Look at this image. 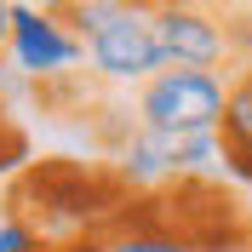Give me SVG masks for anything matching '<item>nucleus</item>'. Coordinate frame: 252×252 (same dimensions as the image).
I'll return each instance as SVG.
<instances>
[{
	"mask_svg": "<svg viewBox=\"0 0 252 252\" xmlns=\"http://www.w3.org/2000/svg\"><path fill=\"white\" fill-rule=\"evenodd\" d=\"M6 212L34 229V241H103L115 235L121 212L132 206V189L115 178V166H80L69 155L29 160L6 189Z\"/></svg>",
	"mask_w": 252,
	"mask_h": 252,
	"instance_id": "obj_1",
	"label": "nucleus"
},
{
	"mask_svg": "<svg viewBox=\"0 0 252 252\" xmlns=\"http://www.w3.org/2000/svg\"><path fill=\"white\" fill-rule=\"evenodd\" d=\"M52 12L69 17V29L86 46V69L97 86H126L138 92L149 75L166 69L155 40V12H132V6H92V0H52Z\"/></svg>",
	"mask_w": 252,
	"mask_h": 252,
	"instance_id": "obj_2",
	"label": "nucleus"
},
{
	"mask_svg": "<svg viewBox=\"0 0 252 252\" xmlns=\"http://www.w3.org/2000/svg\"><path fill=\"white\" fill-rule=\"evenodd\" d=\"M223 92L229 75L223 69H178L166 63L132 92V121L166 138H195V132H218L223 121Z\"/></svg>",
	"mask_w": 252,
	"mask_h": 252,
	"instance_id": "obj_3",
	"label": "nucleus"
},
{
	"mask_svg": "<svg viewBox=\"0 0 252 252\" xmlns=\"http://www.w3.org/2000/svg\"><path fill=\"white\" fill-rule=\"evenodd\" d=\"M155 40H160V58L178 63V69H229V63H241L229 17L206 0H160Z\"/></svg>",
	"mask_w": 252,
	"mask_h": 252,
	"instance_id": "obj_4",
	"label": "nucleus"
},
{
	"mask_svg": "<svg viewBox=\"0 0 252 252\" xmlns=\"http://www.w3.org/2000/svg\"><path fill=\"white\" fill-rule=\"evenodd\" d=\"M6 63H12L29 86H52V80L80 75L86 46H80V34L69 29L63 12H52V6H17V12H12V46H6Z\"/></svg>",
	"mask_w": 252,
	"mask_h": 252,
	"instance_id": "obj_5",
	"label": "nucleus"
},
{
	"mask_svg": "<svg viewBox=\"0 0 252 252\" xmlns=\"http://www.w3.org/2000/svg\"><path fill=\"white\" fill-rule=\"evenodd\" d=\"M218 143H223V172L235 184H252V58H241L235 75H229Z\"/></svg>",
	"mask_w": 252,
	"mask_h": 252,
	"instance_id": "obj_6",
	"label": "nucleus"
},
{
	"mask_svg": "<svg viewBox=\"0 0 252 252\" xmlns=\"http://www.w3.org/2000/svg\"><path fill=\"white\" fill-rule=\"evenodd\" d=\"M103 252H206V247H195L166 223H121L115 235H103Z\"/></svg>",
	"mask_w": 252,
	"mask_h": 252,
	"instance_id": "obj_7",
	"label": "nucleus"
},
{
	"mask_svg": "<svg viewBox=\"0 0 252 252\" xmlns=\"http://www.w3.org/2000/svg\"><path fill=\"white\" fill-rule=\"evenodd\" d=\"M23 155H29V143H23V132L0 121V172H23V166H29Z\"/></svg>",
	"mask_w": 252,
	"mask_h": 252,
	"instance_id": "obj_8",
	"label": "nucleus"
},
{
	"mask_svg": "<svg viewBox=\"0 0 252 252\" xmlns=\"http://www.w3.org/2000/svg\"><path fill=\"white\" fill-rule=\"evenodd\" d=\"M34 241V229L23 218H12V212H6V206H0V252H23Z\"/></svg>",
	"mask_w": 252,
	"mask_h": 252,
	"instance_id": "obj_9",
	"label": "nucleus"
},
{
	"mask_svg": "<svg viewBox=\"0 0 252 252\" xmlns=\"http://www.w3.org/2000/svg\"><path fill=\"white\" fill-rule=\"evenodd\" d=\"M23 252H103V241H92V235L86 241H29Z\"/></svg>",
	"mask_w": 252,
	"mask_h": 252,
	"instance_id": "obj_10",
	"label": "nucleus"
},
{
	"mask_svg": "<svg viewBox=\"0 0 252 252\" xmlns=\"http://www.w3.org/2000/svg\"><path fill=\"white\" fill-rule=\"evenodd\" d=\"M12 12H17V0H0V63H6V46H12Z\"/></svg>",
	"mask_w": 252,
	"mask_h": 252,
	"instance_id": "obj_11",
	"label": "nucleus"
},
{
	"mask_svg": "<svg viewBox=\"0 0 252 252\" xmlns=\"http://www.w3.org/2000/svg\"><path fill=\"white\" fill-rule=\"evenodd\" d=\"M92 6H132V12H155L160 0H92Z\"/></svg>",
	"mask_w": 252,
	"mask_h": 252,
	"instance_id": "obj_12",
	"label": "nucleus"
},
{
	"mask_svg": "<svg viewBox=\"0 0 252 252\" xmlns=\"http://www.w3.org/2000/svg\"><path fill=\"white\" fill-rule=\"evenodd\" d=\"M206 6H218V12H223V6H235V0H206Z\"/></svg>",
	"mask_w": 252,
	"mask_h": 252,
	"instance_id": "obj_13",
	"label": "nucleus"
},
{
	"mask_svg": "<svg viewBox=\"0 0 252 252\" xmlns=\"http://www.w3.org/2000/svg\"><path fill=\"white\" fill-rule=\"evenodd\" d=\"M40 6H52V0H40Z\"/></svg>",
	"mask_w": 252,
	"mask_h": 252,
	"instance_id": "obj_14",
	"label": "nucleus"
}]
</instances>
